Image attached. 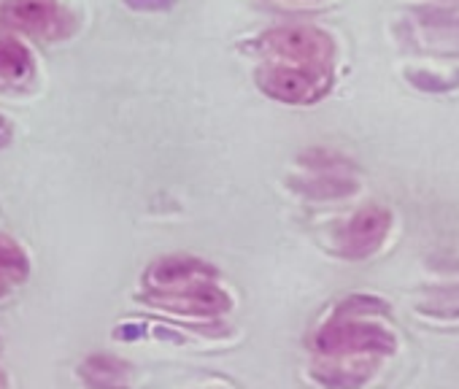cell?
Returning <instances> with one entry per match:
<instances>
[{
    "mask_svg": "<svg viewBox=\"0 0 459 389\" xmlns=\"http://www.w3.org/2000/svg\"><path fill=\"white\" fill-rule=\"evenodd\" d=\"M12 138H14V127H12V122L0 117V149L9 146V141H12Z\"/></svg>",
    "mask_w": 459,
    "mask_h": 389,
    "instance_id": "5",
    "label": "cell"
},
{
    "mask_svg": "<svg viewBox=\"0 0 459 389\" xmlns=\"http://www.w3.org/2000/svg\"><path fill=\"white\" fill-rule=\"evenodd\" d=\"M268 63L260 82L284 100H311L330 84V39L314 28L273 30L263 39Z\"/></svg>",
    "mask_w": 459,
    "mask_h": 389,
    "instance_id": "1",
    "label": "cell"
},
{
    "mask_svg": "<svg viewBox=\"0 0 459 389\" xmlns=\"http://www.w3.org/2000/svg\"><path fill=\"white\" fill-rule=\"evenodd\" d=\"M28 273H30V263L25 249L17 241L0 236V295L14 284H22Z\"/></svg>",
    "mask_w": 459,
    "mask_h": 389,
    "instance_id": "4",
    "label": "cell"
},
{
    "mask_svg": "<svg viewBox=\"0 0 459 389\" xmlns=\"http://www.w3.org/2000/svg\"><path fill=\"white\" fill-rule=\"evenodd\" d=\"M36 79L33 52L12 33H0V90H28Z\"/></svg>",
    "mask_w": 459,
    "mask_h": 389,
    "instance_id": "3",
    "label": "cell"
},
{
    "mask_svg": "<svg viewBox=\"0 0 459 389\" xmlns=\"http://www.w3.org/2000/svg\"><path fill=\"white\" fill-rule=\"evenodd\" d=\"M0 22L44 41H60L76 30V17L60 0H0Z\"/></svg>",
    "mask_w": 459,
    "mask_h": 389,
    "instance_id": "2",
    "label": "cell"
},
{
    "mask_svg": "<svg viewBox=\"0 0 459 389\" xmlns=\"http://www.w3.org/2000/svg\"><path fill=\"white\" fill-rule=\"evenodd\" d=\"M0 389H9V386H6V378H4V373H0Z\"/></svg>",
    "mask_w": 459,
    "mask_h": 389,
    "instance_id": "6",
    "label": "cell"
}]
</instances>
